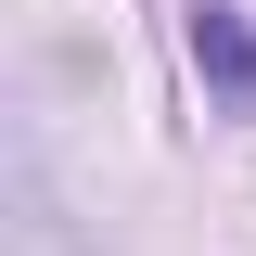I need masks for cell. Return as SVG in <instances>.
<instances>
[{"label": "cell", "mask_w": 256, "mask_h": 256, "mask_svg": "<svg viewBox=\"0 0 256 256\" xmlns=\"http://www.w3.org/2000/svg\"><path fill=\"white\" fill-rule=\"evenodd\" d=\"M192 77L230 102V116H256V0H192Z\"/></svg>", "instance_id": "cell-1"}]
</instances>
